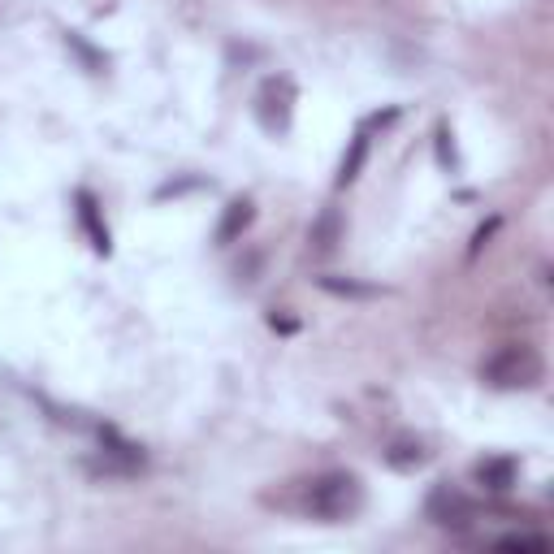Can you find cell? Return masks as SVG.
Segmentation results:
<instances>
[{"instance_id": "1", "label": "cell", "mask_w": 554, "mask_h": 554, "mask_svg": "<svg viewBox=\"0 0 554 554\" xmlns=\"http://www.w3.org/2000/svg\"><path fill=\"white\" fill-rule=\"evenodd\" d=\"M364 507V481L355 472H321L308 485V516L321 524H347Z\"/></svg>"}, {"instance_id": "2", "label": "cell", "mask_w": 554, "mask_h": 554, "mask_svg": "<svg viewBox=\"0 0 554 554\" xmlns=\"http://www.w3.org/2000/svg\"><path fill=\"white\" fill-rule=\"evenodd\" d=\"M542 373H546V364L529 342H507V347H498L481 368V377L490 381L494 390H533L537 381H542Z\"/></svg>"}, {"instance_id": "3", "label": "cell", "mask_w": 554, "mask_h": 554, "mask_svg": "<svg viewBox=\"0 0 554 554\" xmlns=\"http://www.w3.org/2000/svg\"><path fill=\"white\" fill-rule=\"evenodd\" d=\"M295 100L299 91L286 74H269L256 91V122L269 130V135H286L290 122H295Z\"/></svg>"}, {"instance_id": "4", "label": "cell", "mask_w": 554, "mask_h": 554, "mask_svg": "<svg viewBox=\"0 0 554 554\" xmlns=\"http://www.w3.org/2000/svg\"><path fill=\"white\" fill-rule=\"evenodd\" d=\"M425 520L438 524V529L464 533V529H472V520H477V503H472L459 485H433L425 498Z\"/></svg>"}, {"instance_id": "5", "label": "cell", "mask_w": 554, "mask_h": 554, "mask_svg": "<svg viewBox=\"0 0 554 554\" xmlns=\"http://www.w3.org/2000/svg\"><path fill=\"white\" fill-rule=\"evenodd\" d=\"M100 442H104V459L96 464V472H104V477H130V472L143 468V446L122 438L113 425L100 429Z\"/></svg>"}, {"instance_id": "6", "label": "cell", "mask_w": 554, "mask_h": 554, "mask_svg": "<svg viewBox=\"0 0 554 554\" xmlns=\"http://www.w3.org/2000/svg\"><path fill=\"white\" fill-rule=\"evenodd\" d=\"M74 204H78V221H83V234H87L91 252H96V256H109V252H113V239H109V226H104V217H100L96 195H91V191H78Z\"/></svg>"}, {"instance_id": "7", "label": "cell", "mask_w": 554, "mask_h": 554, "mask_svg": "<svg viewBox=\"0 0 554 554\" xmlns=\"http://www.w3.org/2000/svg\"><path fill=\"white\" fill-rule=\"evenodd\" d=\"M472 477H477V485H485L490 494H507L511 485H516V477H520V464L511 455H490V459H481V464L472 468Z\"/></svg>"}, {"instance_id": "8", "label": "cell", "mask_w": 554, "mask_h": 554, "mask_svg": "<svg viewBox=\"0 0 554 554\" xmlns=\"http://www.w3.org/2000/svg\"><path fill=\"white\" fill-rule=\"evenodd\" d=\"M386 464H390L394 472H420V468L429 464V451H425V442H420V438L403 433V438H394V442L386 446Z\"/></svg>"}, {"instance_id": "9", "label": "cell", "mask_w": 554, "mask_h": 554, "mask_svg": "<svg viewBox=\"0 0 554 554\" xmlns=\"http://www.w3.org/2000/svg\"><path fill=\"white\" fill-rule=\"evenodd\" d=\"M252 217H256V204L247 200H230L226 204V217H221V226H217V247H230L234 239H243V230L252 226Z\"/></svg>"}, {"instance_id": "10", "label": "cell", "mask_w": 554, "mask_h": 554, "mask_svg": "<svg viewBox=\"0 0 554 554\" xmlns=\"http://www.w3.org/2000/svg\"><path fill=\"white\" fill-rule=\"evenodd\" d=\"M308 239H312V252H316V256H329V252H334V247L342 243V213H338V208H325V213L312 221V234H308Z\"/></svg>"}, {"instance_id": "11", "label": "cell", "mask_w": 554, "mask_h": 554, "mask_svg": "<svg viewBox=\"0 0 554 554\" xmlns=\"http://www.w3.org/2000/svg\"><path fill=\"white\" fill-rule=\"evenodd\" d=\"M368 143H373V139H368V126H360V130L351 135V152L342 156V165H338V187H351V182L360 178L364 156H368Z\"/></svg>"}, {"instance_id": "12", "label": "cell", "mask_w": 554, "mask_h": 554, "mask_svg": "<svg viewBox=\"0 0 554 554\" xmlns=\"http://www.w3.org/2000/svg\"><path fill=\"white\" fill-rule=\"evenodd\" d=\"M321 286L329 295H342V299H373L377 286H364V282H351V277H321Z\"/></svg>"}, {"instance_id": "13", "label": "cell", "mask_w": 554, "mask_h": 554, "mask_svg": "<svg viewBox=\"0 0 554 554\" xmlns=\"http://www.w3.org/2000/svg\"><path fill=\"white\" fill-rule=\"evenodd\" d=\"M498 550H550V537H542V533H507V537H498L494 542Z\"/></svg>"}, {"instance_id": "14", "label": "cell", "mask_w": 554, "mask_h": 554, "mask_svg": "<svg viewBox=\"0 0 554 554\" xmlns=\"http://www.w3.org/2000/svg\"><path fill=\"white\" fill-rule=\"evenodd\" d=\"M438 161H442L446 169L459 165V156H455V148H451V130H446V126H438Z\"/></svg>"}, {"instance_id": "15", "label": "cell", "mask_w": 554, "mask_h": 554, "mask_svg": "<svg viewBox=\"0 0 554 554\" xmlns=\"http://www.w3.org/2000/svg\"><path fill=\"white\" fill-rule=\"evenodd\" d=\"M494 230H498V217L490 221V226H481V230H477V239H472V252H468V256H477V252H481V247H485V243H490V234H494Z\"/></svg>"}]
</instances>
